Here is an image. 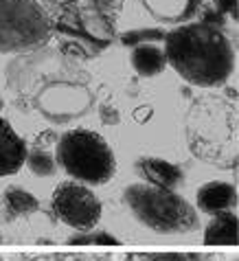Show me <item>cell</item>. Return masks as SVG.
<instances>
[{
  "mask_svg": "<svg viewBox=\"0 0 239 261\" xmlns=\"http://www.w3.org/2000/svg\"><path fill=\"white\" fill-rule=\"evenodd\" d=\"M7 95L20 112H40L64 125L82 119L95 103L88 70L57 48H35L16 55L5 70Z\"/></svg>",
  "mask_w": 239,
  "mask_h": 261,
  "instance_id": "cell-1",
  "label": "cell"
},
{
  "mask_svg": "<svg viewBox=\"0 0 239 261\" xmlns=\"http://www.w3.org/2000/svg\"><path fill=\"white\" fill-rule=\"evenodd\" d=\"M167 64L184 82L200 88H215L228 82L235 70V50L222 29L191 22L165 35Z\"/></svg>",
  "mask_w": 239,
  "mask_h": 261,
  "instance_id": "cell-2",
  "label": "cell"
},
{
  "mask_svg": "<svg viewBox=\"0 0 239 261\" xmlns=\"http://www.w3.org/2000/svg\"><path fill=\"white\" fill-rule=\"evenodd\" d=\"M184 136L198 161L217 167H237V106L222 95H202L193 99L184 121Z\"/></svg>",
  "mask_w": 239,
  "mask_h": 261,
  "instance_id": "cell-3",
  "label": "cell"
},
{
  "mask_svg": "<svg viewBox=\"0 0 239 261\" xmlns=\"http://www.w3.org/2000/svg\"><path fill=\"white\" fill-rule=\"evenodd\" d=\"M123 202L145 228L158 235H184L200 226L198 211L182 195L151 185H129Z\"/></svg>",
  "mask_w": 239,
  "mask_h": 261,
  "instance_id": "cell-4",
  "label": "cell"
},
{
  "mask_svg": "<svg viewBox=\"0 0 239 261\" xmlns=\"http://www.w3.org/2000/svg\"><path fill=\"white\" fill-rule=\"evenodd\" d=\"M55 161L75 182L86 187L108 185L117 176V156L103 136L86 127L62 134L55 145Z\"/></svg>",
  "mask_w": 239,
  "mask_h": 261,
  "instance_id": "cell-5",
  "label": "cell"
},
{
  "mask_svg": "<svg viewBox=\"0 0 239 261\" xmlns=\"http://www.w3.org/2000/svg\"><path fill=\"white\" fill-rule=\"evenodd\" d=\"M53 31L62 38L77 42L95 57L117 40V22L105 16L92 0H66L57 3L48 13Z\"/></svg>",
  "mask_w": 239,
  "mask_h": 261,
  "instance_id": "cell-6",
  "label": "cell"
},
{
  "mask_svg": "<svg viewBox=\"0 0 239 261\" xmlns=\"http://www.w3.org/2000/svg\"><path fill=\"white\" fill-rule=\"evenodd\" d=\"M53 24L35 0H0V53L22 55L46 46Z\"/></svg>",
  "mask_w": 239,
  "mask_h": 261,
  "instance_id": "cell-7",
  "label": "cell"
},
{
  "mask_svg": "<svg viewBox=\"0 0 239 261\" xmlns=\"http://www.w3.org/2000/svg\"><path fill=\"white\" fill-rule=\"evenodd\" d=\"M50 208L55 217L64 222L66 226L79 230V233H88L95 230V226L101 220V200L97 193L75 180L60 182L50 198Z\"/></svg>",
  "mask_w": 239,
  "mask_h": 261,
  "instance_id": "cell-8",
  "label": "cell"
},
{
  "mask_svg": "<svg viewBox=\"0 0 239 261\" xmlns=\"http://www.w3.org/2000/svg\"><path fill=\"white\" fill-rule=\"evenodd\" d=\"M26 151L29 147L24 139L18 136L9 121L0 117V178L13 176V173L22 169L26 161Z\"/></svg>",
  "mask_w": 239,
  "mask_h": 261,
  "instance_id": "cell-9",
  "label": "cell"
},
{
  "mask_svg": "<svg viewBox=\"0 0 239 261\" xmlns=\"http://www.w3.org/2000/svg\"><path fill=\"white\" fill-rule=\"evenodd\" d=\"M156 22L182 24L198 13L202 0H136Z\"/></svg>",
  "mask_w": 239,
  "mask_h": 261,
  "instance_id": "cell-10",
  "label": "cell"
},
{
  "mask_svg": "<svg viewBox=\"0 0 239 261\" xmlns=\"http://www.w3.org/2000/svg\"><path fill=\"white\" fill-rule=\"evenodd\" d=\"M195 204L202 213L208 215L226 213L237 206V189L230 182H224V180H211V182L202 185L198 189Z\"/></svg>",
  "mask_w": 239,
  "mask_h": 261,
  "instance_id": "cell-11",
  "label": "cell"
},
{
  "mask_svg": "<svg viewBox=\"0 0 239 261\" xmlns=\"http://www.w3.org/2000/svg\"><path fill=\"white\" fill-rule=\"evenodd\" d=\"M136 171L147 180L151 187H161V189H178L184 182V173L178 165H173L163 158H141L136 163Z\"/></svg>",
  "mask_w": 239,
  "mask_h": 261,
  "instance_id": "cell-12",
  "label": "cell"
},
{
  "mask_svg": "<svg viewBox=\"0 0 239 261\" xmlns=\"http://www.w3.org/2000/svg\"><path fill=\"white\" fill-rule=\"evenodd\" d=\"M129 64L141 77H156L167 68V57L158 44H139L129 53Z\"/></svg>",
  "mask_w": 239,
  "mask_h": 261,
  "instance_id": "cell-13",
  "label": "cell"
},
{
  "mask_svg": "<svg viewBox=\"0 0 239 261\" xmlns=\"http://www.w3.org/2000/svg\"><path fill=\"white\" fill-rule=\"evenodd\" d=\"M204 244L208 246H237V215L233 211L211 217L204 230Z\"/></svg>",
  "mask_w": 239,
  "mask_h": 261,
  "instance_id": "cell-14",
  "label": "cell"
},
{
  "mask_svg": "<svg viewBox=\"0 0 239 261\" xmlns=\"http://www.w3.org/2000/svg\"><path fill=\"white\" fill-rule=\"evenodd\" d=\"M5 206L11 217H26L40 208V200L33 193L22 189V187L11 185L5 189Z\"/></svg>",
  "mask_w": 239,
  "mask_h": 261,
  "instance_id": "cell-15",
  "label": "cell"
},
{
  "mask_svg": "<svg viewBox=\"0 0 239 261\" xmlns=\"http://www.w3.org/2000/svg\"><path fill=\"white\" fill-rule=\"evenodd\" d=\"M24 165L31 169L33 176H38V178H50L57 171L55 156L50 154L48 149H40V147H33V149L26 151Z\"/></svg>",
  "mask_w": 239,
  "mask_h": 261,
  "instance_id": "cell-16",
  "label": "cell"
},
{
  "mask_svg": "<svg viewBox=\"0 0 239 261\" xmlns=\"http://www.w3.org/2000/svg\"><path fill=\"white\" fill-rule=\"evenodd\" d=\"M165 35H167L165 29H134L121 35V44L132 48L139 44H158V42H165Z\"/></svg>",
  "mask_w": 239,
  "mask_h": 261,
  "instance_id": "cell-17",
  "label": "cell"
},
{
  "mask_svg": "<svg viewBox=\"0 0 239 261\" xmlns=\"http://www.w3.org/2000/svg\"><path fill=\"white\" fill-rule=\"evenodd\" d=\"M68 244H75V246H112V244H119V239L112 237L110 233H103V230H88V233H75L72 237H68Z\"/></svg>",
  "mask_w": 239,
  "mask_h": 261,
  "instance_id": "cell-18",
  "label": "cell"
},
{
  "mask_svg": "<svg viewBox=\"0 0 239 261\" xmlns=\"http://www.w3.org/2000/svg\"><path fill=\"white\" fill-rule=\"evenodd\" d=\"M143 261H204V255L195 252H147Z\"/></svg>",
  "mask_w": 239,
  "mask_h": 261,
  "instance_id": "cell-19",
  "label": "cell"
},
{
  "mask_svg": "<svg viewBox=\"0 0 239 261\" xmlns=\"http://www.w3.org/2000/svg\"><path fill=\"white\" fill-rule=\"evenodd\" d=\"M101 11L105 13V16H110L114 22H119V16L123 11V5H125V0H92Z\"/></svg>",
  "mask_w": 239,
  "mask_h": 261,
  "instance_id": "cell-20",
  "label": "cell"
},
{
  "mask_svg": "<svg viewBox=\"0 0 239 261\" xmlns=\"http://www.w3.org/2000/svg\"><path fill=\"white\" fill-rule=\"evenodd\" d=\"M202 24H208V27H215V29H222L224 27V16L220 11H215L213 7H206L204 11H202Z\"/></svg>",
  "mask_w": 239,
  "mask_h": 261,
  "instance_id": "cell-21",
  "label": "cell"
},
{
  "mask_svg": "<svg viewBox=\"0 0 239 261\" xmlns=\"http://www.w3.org/2000/svg\"><path fill=\"white\" fill-rule=\"evenodd\" d=\"M101 121H103L105 125H119L121 123V114H119L117 108L110 103V101L101 106Z\"/></svg>",
  "mask_w": 239,
  "mask_h": 261,
  "instance_id": "cell-22",
  "label": "cell"
},
{
  "mask_svg": "<svg viewBox=\"0 0 239 261\" xmlns=\"http://www.w3.org/2000/svg\"><path fill=\"white\" fill-rule=\"evenodd\" d=\"M213 9L222 16H233V20H237V0H213Z\"/></svg>",
  "mask_w": 239,
  "mask_h": 261,
  "instance_id": "cell-23",
  "label": "cell"
},
{
  "mask_svg": "<svg viewBox=\"0 0 239 261\" xmlns=\"http://www.w3.org/2000/svg\"><path fill=\"white\" fill-rule=\"evenodd\" d=\"M57 136L55 132H50V129H46V132H40L38 136H35V143H33V147H40V149H46L48 145H57Z\"/></svg>",
  "mask_w": 239,
  "mask_h": 261,
  "instance_id": "cell-24",
  "label": "cell"
},
{
  "mask_svg": "<svg viewBox=\"0 0 239 261\" xmlns=\"http://www.w3.org/2000/svg\"><path fill=\"white\" fill-rule=\"evenodd\" d=\"M136 255H132V252H112V255H108L105 261H134Z\"/></svg>",
  "mask_w": 239,
  "mask_h": 261,
  "instance_id": "cell-25",
  "label": "cell"
},
{
  "mask_svg": "<svg viewBox=\"0 0 239 261\" xmlns=\"http://www.w3.org/2000/svg\"><path fill=\"white\" fill-rule=\"evenodd\" d=\"M149 114H151V108H139V110L134 112V117H136V121H139V123H145L149 119Z\"/></svg>",
  "mask_w": 239,
  "mask_h": 261,
  "instance_id": "cell-26",
  "label": "cell"
},
{
  "mask_svg": "<svg viewBox=\"0 0 239 261\" xmlns=\"http://www.w3.org/2000/svg\"><path fill=\"white\" fill-rule=\"evenodd\" d=\"M204 261H237V259H233V257H222V255H208V257H204Z\"/></svg>",
  "mask_w": 239,
  "mask_h": 261,
  "instance_id": "cell-27",
  "label": "cell"
},
{
  "mask_svg": "<svg viewBox=\"0 0 239 261\" xmlns=\"http://www.w3.org/2000/svg\"><path fill=\"white\" fill-rule=\"evenodd\" d=\"M46 3H55V5H57V3H60V0H46Z\"/></svg>",
  "mask_w": 239,
  "mask_h": 261,
  "instance_id": "cell-28",
  "label": "cell"
},
{
  "mask_svg": "<svg viewBox=\"0 0 239 261\" xmlns=\"http://www.w3.org/2000/svg\"><path fill=\"white\" fill-rule=\"evenodd\" d=\"M0 239H3V237H0Z\"/></svg>",
  "mask_w": 239,
  "mask_h": 261,
  "instance_id": "cell-29",
  "label": "cell"
}]
</instances>
